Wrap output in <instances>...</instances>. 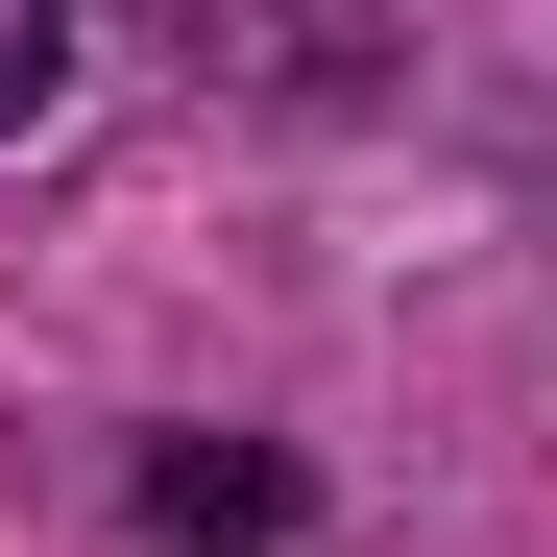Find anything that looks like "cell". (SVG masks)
<instances>
[{"instance_id":"1","label":"cell","mask_w":557,"mask_h":557,"mask_svg":"<svg viewBox=\"0 0 557 557\" xmlns=\"http://www.w3.org/2000/svg\"><path fill=\"white\" fill-rule=\"evenodd\" d=\"M146 533H292V460L267 436H170L146 460Z\"/></svg>"},{"instance_id":"2","label":"cell","mask_w":557,"mask_h":557,"mask_svg":"<svg viewBox=\"0 0 557 557\" xmlns=\"http://www.w3.org/2000/svg\"><path fill=\"white\" fill-rule=\"evenodd\" d=\"M49 73H73V0H0V146L49 122Z\"/></svg>"}]
</instances>
